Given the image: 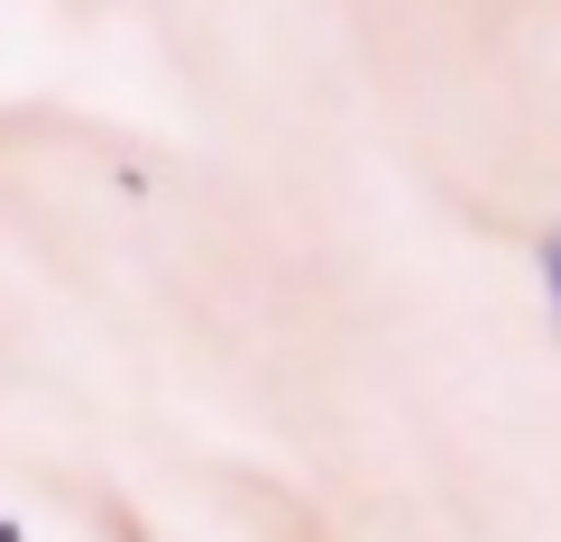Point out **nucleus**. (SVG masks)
<instances>
[{"label":"nucleus","mask_w":561,"mask_h":542,"mask_svg":"<svg viewBox=\"0 0 561 542\" xmlns=\"http://www.w3.org/2000/svg\"><path fill=\"white\" fill-rule=\"evenodd\" d=\"M534 276H543V313H552V341H561V221L534 240Z\"/></svg>","instance_id":"1"}]
</instances>
